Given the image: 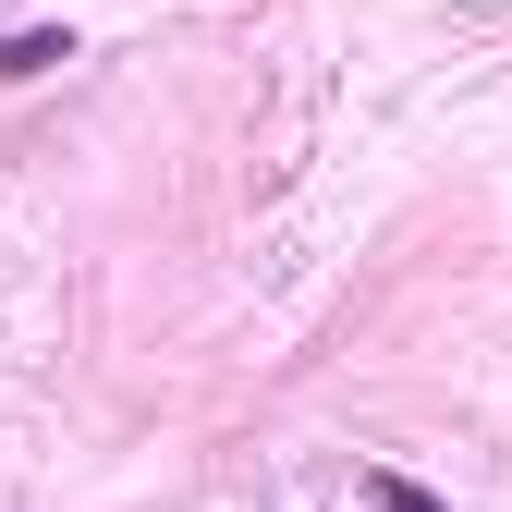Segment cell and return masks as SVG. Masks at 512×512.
<instances>
[{
    "label": "cell",
    "mask_w": 512,
    "mask_h": 512,
    "mask_svg": "<svg viewBox=\"0 0 512 512\" xmlns=\"http://www.w3.org/2000/svg\"><path fill=\"white\" fill-rule=\"evenodd\" d=\"M49 61H74V37H61V25H25V37H0V86L49 74Z\"/></svg>",
    "instance_id": "cell-1"
},
{
    "label": "cell",
    "mask_w": 512,
    "mask_h": 512,
    "mask_svg": "<svg viewBox=\"0 0 512 512\" xmlns=\"http://www.w3.org/2000/svg\"><path fill=\"white\" fill-rule=\"evenodd\" d=\"M366 500H378V512H439V500H427L415 476H391V464H378V476H366Z\"/></svg>",
    "instance_id": "cell-2"
}]
</instances>
